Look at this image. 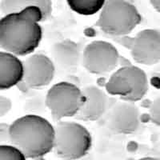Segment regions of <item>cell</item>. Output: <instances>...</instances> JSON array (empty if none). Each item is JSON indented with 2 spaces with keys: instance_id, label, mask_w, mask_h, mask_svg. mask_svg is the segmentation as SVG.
<instances>
[{
  "instance_id": "1",
  "label": "cell",
  "mask_w": 160,
  "mask_h": 160,
  "mask_svg": "<svg viewBox=\"0 0 160 160\" xmlns=\"http://www.w3.org/2000/svg\"><path fill=\"white\" fill-rule=\"evenodd\" d=\"M43 20V12L36 6L4 15L0 20L2 51L18 56L34 54L42 42L43 32L40 22Z\"/></svg>"
},
{
  "instance_id": "2",
  "label": "cell",
  "mask_w": 160,
  "mask_h": 160,
  "mask_svg": "<svg viewBox=\"0 0 160 160\" xmlns=\"http://www.w3.org/2000/svg\"><path fill=\"white\" fill-rule=\"evenodd\" d=\"M56 131L49 120L39 115L28 114L11 124V142L28 158H43L54 151Z\"/></svg>"
},
{
  "instance_id": "3",
  "label": "cell",
  "mask_w": 160,
  "mask_h": 160,
  "mask_svg": "<svg viewBox=\"0 0 160 160\" xmlns=\"http://www.w3.org/2000/svg\"><path fill=\"white\" fill-rule=\"evenodd\" d=\"M55 151L63 160H79L91 150V134L83 125L73 121H58L55 126Z\"/></svg>"
},
{
  "instance_id": "4",
  "label": "cell",
  "mask_w": 160,
  "mask_h": 160,
  "mask_svg": "<svg viewBox=\"0 0 160 160\" xmlns=\"http://www.w3.org/2000/svg\"><path fill=\"white\" fill-rule=\"evenodd\" d=\"M142 21L135 6L126 0H108L100 13L96 25L113 36L129 35Z\"/></svg>"
},
{
  "instance_id": "5",
  "label": "cell",
  "mask_w": 160,
  "mask_h": 160,
  "mask_svg": "<svg viewBox=\"0 0 160 160\" xmlns=\"http://www.w3.org/2000/svg\"><path fill=\"white\" fill-rule=\"evenodd\" d=\"M148 88V75L143 70L135 66H124L116 70L106 84L109 95L131 102L143 98Z\"/></svg>"
},
{
  "instance_id": "6",
  "label": "cell",
  "mask_w": 160,
  "mask_h": 160,
  "mask_svg": "<svg viewBox=\"0 0 160 160\" xmlns=\"http://www.w3.org/2000/svg\"><path fill=\"white\" fill-rule=\"evenodd\" d=\"M48 110L54 119L77 117L85 102L82 90L72 82L62 81L53 85L46 95Z\"/></svg>"
},
{
  "instance_id": "7",
  "label": "cell",
  "mask_w": 160,
  "mask_h": 160,
  "mask_svg": "<svg viewBox=\"0 0 160 160\" xmlns=\"http://www.w3.org/2000/svg\"><path fill=\"white\" fill-rule=\"evenodd\" d=\"M118 51L112 43L98 40L83 50L82 66L93 75H104L115 71L119 63Z\"/></svg>"
},
{
  "instance_id": "8",
  "label": "cell",
  "mask_w": 160,
  "mask_h": 160,
  "mask_svg": "<svg viewBox=\"0 0 160 160\" xmlns=\"http://www.w3.org/2000/svg\"><path fill=\"white\" fill-rule=\"evenodd\" d=\"M23 83L28 88L42 89L49 86L55 76L57 69L52 58L42 53L32 54L25 62Z\"/></svg>"
},
{
  "instance_id": "9",
  "label": "cell",
  "mask_w": 160,
  "mask_h": 160,
  "mask_svg": "<svg viewBox=\"0 0 160 160\" xmlns=\"http://www.w3.org/2000/svg\"><path fill=\"white\" fill-rule=\"evenodd\" d=\"M131 56L137 63L152 66L160 62V31L145 29L130 42Z\"/></svg>"
},
{
  "instance_id": "10",
  "label": "cell",
  "mask_w": 160,
  "mask_h": 160,
  "mask_svg": "<svg viewBox=\"0 0 160 160\" xmlns=\"http://www.w3.org/2000/svg\"><path fill=\"white\" fill-rule=\"evenodd\" d=\"M141 124V113L135 102H118L110 111L108 128L119 135H131L138 130Z\"/></svg>"
},
{
  "instance_id": "11",
  "label": "cell",
  "mask_w": 160,
  "mask_h": 160,
  "mask_svg": "<svg viewBox=\"0 0 160 160\" xmlns=\"http://www.w3.org/2000/svg\"><path fill=\"white\" fill-rule=\"evenodd\" d=\"M83 50L81 44L71 39L56 42L51 48V58L58 71L74 74L82 65Z\"/></svg>"
},
{
  "instance_id": "12",
  "label": "cell",
  "mask_w": 160,
  "mask_h": 160,
  "mask_svg": "<svg viewBox=\"0 0 160 160\" xmlns=\"http://www.w3.org/2000/svg\"><path fill=\"white\" fill-rule=\"evenodd\" d=\"M82 91L85 95V102L77 118L84 122L97 121L108 111L109 98L107 93L97 86H87Z\"/></svg>"
},
{
  "instance_id": "13",
  "label": "cell",
  "mask_w": 160,
  "mask_h": 160,
  "mask_svg": "<svg viewBox=\"0 0 160 160\" xmlns=\"http://www.w3.org/2000/svg\"><path fill=\"white\" fill-rule=\"evenodd\" d=\"M25 64L19 56L1 51L0 52V89L7 91L23 82Z\"/></svg>"
},
{
  "instance_id": "14",
  "label": "cell",
  "mask_w": 160,
  "mask_h": 160,
  "mask_svg": "<svg viewBox=\"0 0 160 160\" xmlns=\"http://www.w3.org/2000/svg\"><path fill=\"white\" fill-rule=\"evenodd\" d=\"M31 6L41 8L45 19L49 18L52 12L51 0H1V11L5 15L22 11Z\"/></svg>"
},
{
  "instance_id": "15",
  "label": "cell",
  "mask_w": 160,
  "mask_h": 160,
  "mask_svg": "<svg viewBox=\"0 0 160 160\" xmlns=\"http://www.w3.org/2000/svg\"><path fill=\"white\" fill-rule=\"evenodd\" d=\"M69 8L81 15L90 16L102 11L106 0H67Z\"/></svg>"
},
{
  "instance_id": "16",
  "label": "cell",
  "mask_w": 160,
  "mask_h": 160,
  "mask_svg": "<svg viewBox=\"0 0 160 160\" xmlns=\"http://www.w3.org/2000/svg\"><path fill=\"white\" fill-rule=\"evenodd\" d=\"M28 157L22 151L15 145L1 144L0 160H28Z\"/></svg>"
},
{
  "instance_id": "17",
  "label": "cell",
  "mask_w": 160,
  "mask_h": 160,
  "mask_svg": "<svg viewBox=\"0 0 160 160\" xmlns=\"http://www.w3.org/2000/svg\"><path fill=\"white\" fill-rule=\"evenodd\" d=\"M149 113L151 122L158 127H160V96L157 97L151 102Z\"/></svg>"
},
{
  "instance_id": "18",
  "label": "cell",
  "mask_w": 160,
  "mask_h": 160,
  "mask_svg": "<svg viewBox=\"0 0 160 160\" xmlns=\"http://www.w3.org/2000/svg\"><path fill=\"white\" fill-rule=\"evenodd\" d=\"M12 101L8 97L4 95L0 96V117L2 118L7 115L12 109Z\"/></svg>"
},
{
  "instance_id": "19",
  "label": "cell",
  "mask_w": 160,
  "mask_h": 160,
  "mask_svg": "<svg viewBox=\"0 0 160 160\" xmlns=\"http://www.w3.org/2000/svg\"><path fill=\"white\" fill-rule=\"evenodd\" d=\"M0 141L1 142H11V124L1 122L0 124Z\"/></svg>"
},
{
  "instance_id": "20",
  "label": "cell",
  "mask_w": 160,
  "mask_h": 160,
  "mask_svg": "<svg viewBox=\"0 0 160 160\" xmlns=\"http://www.w3.org/2000/svg\"><path fill=\"white\" fill-rule=\"evenodd\" d=\"M151 5L158 13H160V0H150Z\"/></svg>"
},
{
  "instance_id": "21",
  "label": "cell",
  "mask_w": 160,
  "mask_h": 160,
  "mask_svg": "<svg viewBox=\"0 0 160 160\" xmlns=\"http://www.w3.org/2000/svg\"><path fill=\"white\" fill-rule=\"evenodd\" d=\"M138 160H160V158H155V157H144Z\"/></svg>"
},
{
  "instance_id": "22",
  "label": "cell",
  "mask_w": 160,
  "mask_h": 160,
  "mask_svg": "<svg viewBox=\"0 0 160 160\" xmlns=\"http://www.w3.org/2000/svg\"><path fill=\"white\" fill-rule=\"evenodd\" d=\"M33 160H43V158H34Z\"/></svg>"
},
{
  "instance_id": "23",
  "label": "cell",
  "mask_w": 160,
  "mask_h": 160,
  "mask_svg": "<svg viewBox=\"0 0 160 160\" xmlns=\"http://www.w3.org/2000/svg\"><path fill=\"white\" fill-rule=\"evenodd\" d=\"M79 160H82V159H79Z\"/></svg>"
}]
</instances>
